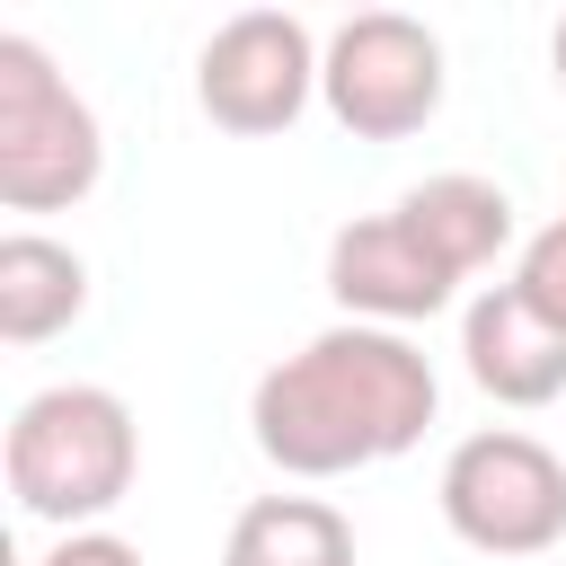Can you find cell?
I'll return each instance as SVG.
<instances>
[{"label": "cell", "instance_id": "obj_10", "mask_svg": "<svg viewBox=\"0 0 566 566\" xmlns=\"http://www.w3.org/2000/svg\"><path fill=\"white\" fill-rule=\"evenodd\" d=\"M88 310V265L80 248L44 239V230H9L0 239V336L9 345H44Z\"/></svg>", "mask_w": 566, "mask_h": 566}, {"label": "cell", "instance_id": "obj_2", "mask_svg": "<svg viewBox=\"0 0 566 566\" xmlns=\"http://www.w3.org/2000/svg\"><path fill=\"white\" fill-rule=\"evenodd\" d=\"M0 469H9V495L27 522H53V531H97L133 478H142V424L115 389L97 380H53L35 389L18 416H9V442H0Z\"/></svg>", "mask_w": 566, "mask_h": 566}, {"label": "cell", "instance_id": "obj_8", "mask_svg": "<svg viewBox=\"0 0 566 566\" xmlns=\"http://www.w3.org/2000/svg\"><path fill=\"white\" fill-rule=\"evenodd\" d=\"M460 363L495 407H548L566 398V327L531 310L513 283H486L460 310Z\"/></svg>", "mask_w": 566, "mask_h": 566}, {"label": "cell", "instance_id": "obj_7", "mask_svg": "<svg viewBox=\"0 0 566 566\" xmlns=\"http://www.w3.org/2000/svg\"><path fill=\"white\" fill-rule=\"evenodd\" d=\"M327 292H336L345 318L407 336L416 318H442V310H451L460 274H451L398 212H371V221H345V230L327 239Z\"/></svg>", "mask_w": 566, "mask_h": 566}, {"label": "cell", "instance_id": "obj_11", "mask_svg": "<svg viewBox=\"0 0 566 566\" xmlns=\"http://www.w3.org/2000/svg\"><path fill=\"white\" fill-rule=\"evenodd\" d=\"M221 566H354V522L327 495H256L239 504Z\"/></svg>", "mask_w": 566, "mask_h": 566}, {"label": "cell", "instance_id": "obj_14", "mask_svg": "<svg viewBox=\"0 0 566 566\" xmlns=\"http://www.w3.org/2000/svg\"><path fill=\"white\" fill-rule=\"evenodd\" d=\"M548 62H557V88H566V18L548 27Z\"/></svg>", "mask_w": 566, "mask_h": 566}, {"label": "cell", "instance_id": "obj_5", "mask_svg": "<svg viewBox=\"0 0 566 566\" xmlns=\"http://www.w3.org/2000/svg\"><path fill=\"white\" fill-rule=\"evenodd\" d=\"M442 35L407 9H354L345 27H327L318 53V106L354 133V142H407L442 115Z\"/></svg>", "mask_w": 566, "mask_h": 566}, {"label": "cell", "instance_id": "obj_3", "mask_svg": "<svg viewBox=\"0 0 566 566\" xmlns=\"http://www.w3.org/2000/svg\"><path fill=\"white\" fill-rule=\"evenodd\" d=\"M97 177H106V133L88 97L53 71L35 35H0V203L71 212Z\"/></svg>", "mask_w": 566, "mask_h": 566}, {"label": "cell", "instance_id": "obj_12", "mask_svg": "<svg viewBox=\"0 0 566 566\" xmlns=\"http://www.w3.org/2000/svg\"><path fill=\"white\" fill-rule=\"evenodd\" d=\"M513 292L566 327V212H557L548 230H531V239H522V256H513Z\"/></svg>", "mask_w": 566, "mask_h": 566}, {"label": "cell", "instance_id": "obj_6", "mask_svg": "<svg viewBox=\"0 0 566 566\" xmlns=\"http://www.w3.org/2000/svg\"><path fill=\"white\" fill-rule=\"evenodd\" d=\"M318 35L292 18V9H239L203 35L195 53V106L221 124V133H292L318 97Z\"/></svg>", "mask_w": 566, "mask_h": 566}, {"label": "cell", "instance_id": "obj_1", "mask_svg": "<svg viewBox=\"0 0 566 566\" xmlns=\"http://www.w3.org/2000/svg\"><path fill=\"white\" fill-rule=\"evenodd\" d=\"M442 380L398 327L336 318L248 389V433L283 478H354L424 442Z\"/></svg>", "mask_w": 566, "mask_h": 566}, {"label": "cell", "instance_id": "obj_9", "mask_svg": "<svg viewBox=\"0 0 566 566\" xmlns=\"http://www.w3.org/2000/svg\"><path fill=\"white\" fill-rule=\"evenodd\" d=\"M398 221H407L460 283L486 274V265L513 248V195H504L495 177H469V168H442V177L407 186V195H398Z\"/></svg>", "mask_w": 566, "mask_h": 566}, {"label": "cell", "instance_id": "obj_4", "mask_svg": "<svg viewBox=\"0 0 566 566\" xmlns=\"http://www.w3.org/2000/svg\"><path fill=\"white\" fill-rule=\"evenodd\" d=\"M433 504L478 557H548L566 539V460L522 424H486L451 442Z\"/></svg>", "mask_w": 566, "mask_h": 566}, {"label": "cell", "instance_id": "obj_13", "mask_svg": "<svg viewBox=\"0 0 566 566\" xmlns=\"http://www.w3.org/2000/svg\"><path fill=\"white\" fill-rule=\"evenodd\" d=\"M35 566H142V548H133V539H115V531H62Z\"/></svg>", "mask_w": 566, "mask_h": 566}]
</instances>
